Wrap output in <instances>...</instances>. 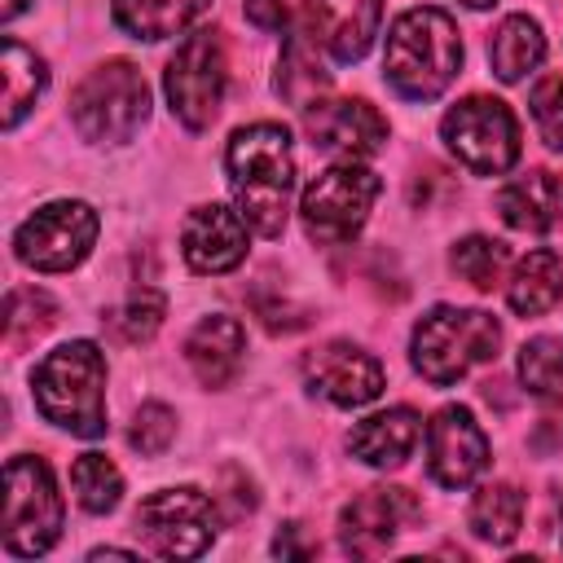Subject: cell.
Masks as SVG:
<instances>
[{
	"mask_svg": "<svg viewBox=\"0 0 563 563\" xmlns=\"http://www.w3.org/2000/svg\"><path fill=\"white\" fill-rule=\"evenodd\" d=\"M224 172H229V189L242 220L260 238H282L290 216V189H295V154H290L286 128L277 123L238 128L224 150Z\"/></svg>",
	"mask_w": 563,
	"mask_h": 563,
	"instance_id": "6da1fadb",
	"label": "cell"
},
{
	"mask_svg": "<svg viewBox=\"0 0 563 563\" xmlns=\"http://www.w3.org/2000/svg\"><path fill=\"white\" fill-rule=\"evenodd\" d=\"M31 396L44 422L97 440L106 435V356L92 339H70L53 347L35 374H31Z\"/></svg>",
	"mask_w": 563,
	"mask_h": 563,
	"instance_id": "7a4b0ae2",
	"label": "cell"
},
{
	"mask_svg": "<svg viewBox=\"0 0 563 563\" xmlns=\"http://www.w3.org/2000/svg\"><path fill=\"white\" fill-rule=\"evenodd\" d=\"M462 66V40L444 9H405L383 48V75L405 101H431L440 97Z\"/></svg>",
	"mask_w": 563,
	"mask_h": 563,
	"instance_id": "3957f363",
	"label": "cell"
},
{
	"mask_svg": "<svg viewBox=\"0 0 563 563\" xmlns=\"http://www.w3.org/2000/svg\"><path fill=\"white\" fill-rule=\"evenodd\" d=\"M501 347V325L479 312V308H431L418 325H413V369L431 383V387H453L457 378H466L475 365L493 361Z\"/></svg>",
	"mask_w": 563,
	"mask_h": 563,
	"instance_id": "277c9868",
	"label": "cell"
},
{
	"mask_svg": "<svg viewBox=\"0 0 563 563\" xmlns=\"http://www.w3.org/2000/svg\"><path fill=\"white\" fill-rule=\"evenodd\" d=\"M150 114L145 75L132 62H106L88 70L70 92V123L92 145H123Z\"/></svg>",
	"mask_w": 563,
	"mask_h": 563,
	"instance_id": "5b68a950",
	"label": "cell"
},
{
	"mask_svg": "<svg viewBox=\"0 0 563 563\" xmlns=\"http://www.w3.org/2000/svg\"><path fill=\"white\" fill-rule=\"evenodd\" d=\"M4 550L18 559H35L62 537V493L44 457H9L4 462Z\"/></svg>",
	"mask_w": 563,
	"mask_h": 563,
	"instance_id": "8992f818",
	"label": "cell"
},
{
	"mask_svg": "<svg viewBox=\"0 0 563 563\" xmlns=\"http://www.w3.org/2000/svg\"><path fill=\"white\" fill-rule=\"evenodd\" d=\"M224 88H229V57H224L220 31H211V26L189 31L163 70V92H167L172 114L189 132H202L216 123Z\"/></svg>",
	"mask_w": 563,
	"mask_h": 563,
	"instance_id": "52a82bcc",
	"label": "cell"
},
{
	"mask_svg": "<svg viewBox=\"0 0 563 563\" xmlns=\"http://www.w3.org/2000/svg\"><path fill=\"white\" fill-rule=\"evenodd\" d=\"M378 176L361 163V158H343V163H330L321 176L308 180L303 189V202H299V216H303V229L312 242L321 246H339V242H352L365 220H369V207L378 198Z\"/></svg>",
	"mask_w": 563,
	"mask_h": 563,
	"instance_id": "ba28073f",
	"label": "cell"
},
{
	"mask_svg": "<svg viewBox=\"0 0 563 563\" xmlns=\"http://www.w3.org/2000/svg\"><path fill=\"white\" fill-rule=\"evenodd\" d=\"M449 154L475 176H501L519 163V123L497 97H466L440 119Z\"/></svg>",
	"mask_w": 563,
	"mask_h": 563,
	"instance_id": "9c48e42d",
	"label": "cell"
},
{
	"mask_svg": "<svg viewBox=\"0 0 563 563\" xmlns=\"http://www.w3.org/2000/svg\"><path fill=\"white\" fill-rule=\"evenodd\" d=\"M97 211L79 198H57L48 207H40L35 216H26L13 233V255L35 268V273H70L75 264L88 260L92 242H97Z\"/></svg>",
	"mask_w": 563,
	"mask_h": 563,
	"instance_id": "30bf717a",
	"label": "cell"
},
{
	"mask_svg": "<svg viewBox=\"0 0 563 563\" xmlns=\"http://www.w3.org/2000/svg\"><path fill=\"white\" fill-rule=\"evenodd\" d=\"M220 523V501L202 488H163L150 493L136 510L141 541L163 559H198L211 550Z\"/></svg>",
	"mask_w": 563,
	"mask_h": 563,
	"instance_id": "8fae6325",
	"label": "cell"
},
{
	"mask_svg": "<svg viewBox=\"0 0 563 563\" xmlns=\"http://www.w3.org/2000/svg\"><path fill=\"white\" fill-rule=\"evenodd\" d=\"M418 515H422V506H418V497L409 488L378 484V488L356 493L343 506V515H339V541L356 559H378V554H387V545L396 541V532L409 528Z\"/></svg>",
	"mask_w": 563,
	"mask_h": 563,
	"instance_id": "7c38bea8",
	"label": "cell"
},
{
	"mask_svg": "<svg viewBox=\"0 0 563 563\" xmlns=\"http://www.w3.org/2000/svg\"><path fill=\"white\" fill-rule=\"evenodd\" d=\"M303 378H308V391L325 396L330 405L339 409H361L369 400L383 396L387 387V374L378 365V356H369L365 347L356 343H321L317 352L303 356Z\"/></svg>",
	"mask_w": 563,
	"mask_h": 563,
	"instance_id": "4fadbf2b",
	"label": "cell"
},
{
	"mask_svg": "<svg viewBox=\"0 0 563 563\" xmlns=\"http://www.w3.org/2000/svg\"><path fill=\"white\" fill-rule=\"evenodd\" d=\"M488 466V435L466 405H444L427 422V471L440 488H466Z\"/></svg>",
	"mask_w": 563,
	"mask_h": 563,
	"instance_id": "5bb4252c",
	"label": "cell"
},
{
	"mask_svg": "<svg viewBox=\"0 0 563 563\" xmlns=\"http://www.w3.org/2000/svg\"><path fill=\"white\" fill-rule=\"evenodd\" d=\"M303 132L325 154L369 158L387 141V119L361 97H352V101H312L303 110Z\"/></svg>",
	"mask_w": 563,
	"mask_h": 563,
	"instance_id": "9a60e30c",
	"label": "cell"
},
{
	"mask_svg": "<svg viewBox=\"0 0 563 563\" xmlns=\"http://www.w3.org/2000/svg\"><path fill=\"white\" fill-rule=\"evenodd\" d=\"M246 220L224 202H202L185 216L180 255L194 273H229L246 260Z\"/></svg>",
	"mask_w": 563,
	"mask_h": 563,
	"instance_id": "2e32d148",
	"label": "cell"
},
{
	"mask_svg": "<svg viewBox=\"0 0 563 563\" xmlns=\"http://www.w3.org/2000/svg\"><path fill=\"white\" fill-rule=\"evenodd\" d=\"M308 40L334 62H361L378 35L383 0H303Z\"/></svg>",
	"mask_w": 563,
	"mask_h": 563,
	"instance_id": "e0dca14e",
	"label": "cell"
},
{
	"mask_svg": "<svg viewBox=\"0 0 563 563\" xmlns=\"http://www.w3.org/2000/svg\"><path fill=\"white\" fill-rule=\"evenodd\" d=\"M242 352H246V330L238 317H224V312L202 317L185 339V361L202 387L233 383V374L242 369Z\"/></svg>",
	"mask_w": 563,
	"mask_h": 563,
	"instance_id": "ac0fdd59",
	"label": "cell"
},
{
	"mask_svg": "<svg viewBox=\"0 0 563 563\" xmlns=\"http://www.w3.org/2000/svg\"><path fill=\"white\" fill-rule=\"evenodd\" d=\"M418 440H422V418L409 405H396V409H383V413H369L365 422H356L347 435V449L365 466L387 471V466H400Z\"/></svg>",
	"mask_w": 563,
	"mask_h": 563,
	"instance_id": "d6986e66",
	"label": "cell"
},
{
	"mask_svg": "<svg viewBox=\"0 0 563 563\" xmlns=\"http://www.w3.org/2000/svg\"><path fill=\"white\" fill-rule=\"evenodd\" d=\"M497 216L519 233H550L563 220V176L528 172L497 189Z\"/></svg>",
	"mask_w": 563,
	"mask_h": 563,
	"instance_id": "ffe728a7",
	"label": "cell"
},
{
	"mask_svg": "<svg viewBox=\"0 0 563 563\" xmlns=\"http://www.w3.org/2000/svg\"><path fill=\"white\" fill-rule=\"evenodd\" d=\"M211 0H110V18L132 40H172L194 18H202Z\"/></svg>",
	"mask_w": 563,
	"mask_h": 563,
	"instance_id": "44dd1931",
	"label": "cell"
},
{
	"mask_svg": "<svg viewBox=\"0 0 563 563\" xmlns=\"http://www.w3.org/2000/svg\"><path fill=\"white\" fill-rule=\"evenodd\" d=\"M559 299H563V260L554 251H528L506 282V303L519 317H541Z\"/></svg>",
	"mask_w": 563,
	"mask_h": 563,
	"instance_id": "7402d4cb",
	"label": "cell"
},
{
	"mask_svg": "<svg viewBox=\"0 0 563 563\" xmlns=\"http://www.w3.org/2000/svg\"><path fill=\"white\" fill-rule=\"evenodd\" d=\"M541 57H545V35L528 13H510L488 40V62L501 84H519L528 70L541 66Z\"/></svg>",
	"mask_w": 563,
	"mask_h": 563,
	"instance_id": "603a6c76",
	"label": "cell"
},
{
	"mask_svg": "<svg viewBox=\"0 0 563 563\" xmlns=\"http://www.w3.org/2000/svg\"><path fill=\"white\" fill-rule=\"evenodd\" d=\"M0 70H4V114H0V123L4 128H18L22 114L35 106V97L48 88V66H44V57L35 48L18 44L13 35H4Z\"/></svg>",
	"mask_w": 563,
	"mask_h": 563,
	"instance_id": "cb8c5ba5",
	"label": "cell"
},
{
	"mask_svg": "<svg viewBox=\"0 0 563 563\" xmlns=\"http://www.w3.org/2000/svg\"><path fill=\"white\" fill-rule=\"evenodd\" d=\"M519 523H523V493L506 479L497 484H484L475 497H471V532L488 545H510L519 537Z\"/></svg>",
	"mask_w": 563,
	"mask_h": 563,
	"instance_id": "d4e9b609",
	"label": "cell"
},
{
	"mask_svg": "<svg viewBox=\"0 0 563 563\" xmlns=\"http://www.w3.org/2000/svg\"><path fill=\"white\" fill-rule=\"evenodd\" d=\"M273 88H277V97H286V101L299 106V110H308V106L317 101V92L330 88V75H325V66L317 62V44H312L308 35H295V40L282 48Z\"/></svg>",
	"mask_w": 563,
	"mask_h": 563,
	"instance_id": "484cf974",
	"label": "cell"
},
{
	"mask_svg": "<svg viewBox=\"0 0 563 563\" xmlns=\"http://www.w3.org/2000/svg\"><path fill=\"white\" fill-rule=\"evenodd\" d=\"M70 488L88 515H110L123 497V475L106 453H79L70 466Z\"/></svg>",
	"mask_w": 563,
	"mask_h": 563,
	"instance_id": "4316f807",
	"label": "cell"
},
{
	"mask_svg": "<svg viewBox=\"0 0 563 563\" xmlns=\"http://www.w3.org/2000/svg\"><path fill=\"white\" fill-rule=\"evenodd\" d=\"M519 383L537 400H559L563 396V339L537 334L519 347Z\"/></svg>",
	"mask_w": 563,
	"mask_h": 563,
	"instance_id": "83f0119b",
	"label": "cell"
},
{
	"mask_svg": "<svg viewBox=\"0 0 563 563\" xmlns=\"http://www.w3.org/2000/svg\"><path fill=\"white\" fill-rule=\"evenodd\" d=\"M506 260H510L506 246L493 242V238H479V233L462 238V242L453 246V255H449L453 273H457L462 282H471L475 290H493V286L501 282V273H506Z\"/></svg>",
	"mask_w": 563,
	"mask_h": 563,
	"instance_id": "f1b7e54d",
	"label": "cell"
},
{
	"mask_svg": "<svg viewBox=\"0 0 563 563\" xmlns=\"http://www.w3.org/2000/svg\"><path fill=\"white\" fill-rule=\"evenodd\" d=\"M163 312H167L163 295H158V290H150V286H141V290H132L119 308H110V312H106V321H110L114 339H123V343H145V339H154V334H158Z\"/></svg>",
	"mask_w": 563,
	"mask_h": 563,
	"instance_id": "f546056e",
	"label": "cell"
},
{
	"mask_svg": "<svg viewBox=\"0 0 563 563\" xmlns=\"http://www.w3.org/2000/svg\"><path fill=\"white\" fill-rule=\"evenodd\" d=\"M57 321V303L44 295V290H13L9 295V308H4V330H9V343H31L35 334H44L48 325Z\"/></svg>",
	"mask_w": 563,
	"mask_h": 563,
	"instance_id": "4dcf8cb0",
	"label": "cell"
},
{
	"mask_svg": "<svg viewBox=\"0 0 563 563\" xmlns=\"http://www.w3.org/2000/svg\"><path fill=\"white\" fill-rule=\"evenodd\" d=\"M172 440H176V413H172L167 405H158V400H145V405L132 413L128 444H132L136 453L154 457V453H163Z\"/></svg>",
	"mask_w": 563,
	"mask_h": 563,
	"instance_id": "1f68e13d",
	"label": "cell"
},
{
	"mask_svg": "<svg viewBox=\"0 0 563 563\" xmlns=\"http://www.w3.org/2000/svg\"><path fill=\"white\" fill-rule=\"evenodd\" d=\"M532 119H537L541 141L554 154H563V75H545L532 88Z\"/></svg>",
	"mask_w": 563,
	"mask_h": 563,
	"instance_id": "d6a6232c",
	"label": "cell"
},
{
	"mask_svg": "<svg viewBox=\"0 0 563 563\" xmlns=\"http://www.w3.org/2000/svg\"><path fill=\"white\" fill-rule=\"evenodd\" d=\"M246 18L260 31H282L286 26V4L282 0H246Z\"/></svg>",
	"mask_w": 563,
	"mask_h": 563,
	"instance_id": "836d02e7",
	"label": "cell"
},
{
	"mask_svg": "<svg viewBox=\"0 0 563 563\" xmlns=\"http://www.w3.org/2000/svg\"><path fill=\"white\" fill-rule=\"evenodd\" d=\"M26 4H31V0H4V4H0V18H4V22H13V18L26 9Z\"/></svg>",
	"mask_w": 563,
	"mask_h": 563,
	"instance_id": "e575fe53",
	"label": "cell"
},
{
	"mask_svg": "<svg viewBox=\"0 0 563 563\" xmlns=\"http://www.w3.org/2000/svg\"><path fill=\"white\" fill-rule=\"evenodd\" d=\"M92 559H132V550H114V545H101V550H92Z\"/></svg>",
	"mask_w": 563,
	"mask_h": 563,
	"instance_id": "d590c367",
	"label": "cell"
},
{
	"mask_svg": "<svg viewBox=\"0 0 563 563\" xmlns=\"http://www.w3.org/2000/svg\"><path fill=\"white\" fill-rule=\"evenodd\" d=\"M466 9H488V4H497V0H462Z\"/></svg>",
	"mask_w": 563,
	"mask_h": 563,
	"instance_id": "8d00e7d4",
	"label": "cell"
},
{
	"mask_svg": "<svg viewBox=\"0 0 563 563\" xmlns=\"http://www.w3.org/2000/svg\"><path fill=\"white\" fill-rule=\"evenodd\" d=\"M559 545H563V510H559Z\"/></svg>",
	"mask_w": 563,
	"mask_h": 563,
	"instance_id": "74e56055",
	"label": "cell"
}]
</instances>
